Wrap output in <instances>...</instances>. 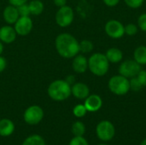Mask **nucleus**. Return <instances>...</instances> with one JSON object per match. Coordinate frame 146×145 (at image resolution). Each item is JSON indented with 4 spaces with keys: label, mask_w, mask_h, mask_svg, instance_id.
<instances>
[{
    "label": "nucleus",
    "mask_w": 146,
    "mask_h": 145,
    "mask_svg": "<svg viewBox=\"0 0 146 145\" xmlns=\"http://www.w3.org/2000/svg\"><path fill=\"white\" fill-rule=\"evenodd\" d=\"M104 31L110 38L119 39L125 35V26L118 20L112 19L106 22Z\"/></svg>",
    "instance_id": "6e6552de"
},
{
    "label": "nucleus",
    "mask_w": 146,
    "mask_h": 145,
    "mask_svg": "<svg viewBox=\"0 0 146 145\" xmlns=\"http://www.w3.org/2000/svg\"><path fill=\"white\" fill-rule=\"evenodd\" d=\"M18 12H19V15L20 16H30L31 15V12H30V9L28 6V3H24L21 4L20 6L17 7Z\"/></svg>",
    "instance_id": "bb28decb"
},
{
    "label": "nucleus",
    "mask_w": 146,
    "mask_h": 145,
    "mask_svg": "<svg viewBox=\"0 0 146 145\" xmlns=\"http://www.w3.org/2000/svg\"><path fill=\"white\" fill-rule=\"evenodd\" d=\"M72 68L76 73H84L88 69V59L85 56L78 54L73 58Z\"/></svg>",
    "instance_id": "4468645a"
},
{
    "label": "nucleus",
    "mask_w": 146,
    "mask_h": 145,
    "mask_svg": "<svg viewBox=\"0 0 146 145\" xmlns=\"http://www.w3.org/2000/svg\"><path fill=\"white\" fill-rule=\"evenodd\" d=\"M71 93L75 98L85 100L90 95V89L85 83L75 82L73 85H71Z\"/></svg>",
    "instance_id": "ddd939ff"
},
{
    "label": "nucleus",
    "mask_w": 146,
    "mask_h": 145,
    "mask_svg": "<svg viewBox=\"0 0 146 145\" xmlns=\"http://www.w3.org/2000/svg\"><path fill=\"white\" fill-rule=\"evenodd\" d=\"M3 51V43L0 41V56L2 55Z\"/></svg>",
    "instance_id": "c9c22d12"
},
{
    "label": "nucleus",
    "mask_w": 146,
    "mask_h": 145,
    "mask_svg": "<svg viewBox=\"0 0 146 145\" xmlns=\"http://www.w3.org/2000/svg\"><path fill=\"white\" fill-rule=\"evenodd\" d=\"M47 93L54 101H65L72 95L71 85L65 79H56L50 84Z\"/></svg>",
    "instance_id": "f03ea898"
},
{
    "label": "nucleus",
    "mask_w": 146,
    "mask_h": 145,
    "mask_svg": "<svg viewBox=\"0 0 146 145\" xmlns=\"http://www.w3.org/2000/svg\"><path fill=\"white\" fill-rule=\"evenodd\" d=\"M105 56L108 61L110 62V63H114V64L121 62L123 59L122 51L116 47H112L108 49V50L105 53Z\"/></svg>",
    "instance_id": "dca6fc26"
},
{
    "label": "nucleus",
    "mask_w": 146,
    "mask_h": 145,
    "mask_svg": "<svg viewBox=\"0 0 146 145\" xmlns=\"http://www.w3.org/2000/svg\"><path fill=\"white\" fill-rule=\"evenodd\" d=\"M86 132V126L81 121H76L72 126V133L74 136H84Z\"/></svg>",
    "instance_id": "412c9836"
},
{
    "label": "nucleus",
    "mask_w": 146,
    "mask_h": 145,
    "mask_svg": "<svg viewBox=\"0 0 146 145\" xmlns=\"http://www.w3.org/2000/svg\"><path fill=\"white\" fill-rule=\"evenodd\" d=\"M108 87L113 94L117 96H124L130 91L129 79L121 74L114 75L109 79Z\"/></svg>",
    "instance_id": "20e7f679"
},
{
    "label": "nucleus",
    "mask_w": 146,
    "mask_h": 145,
    "mask_svg": "<svg viewBox=\"0 0 146 145\" xmlns=\"http://www.w3.org/2000/svg\"><path fill=\"white\" fill-rule=\"evenodd\" d=\"M55 47L59 56L65 59L74 58L80 53V42L68 32L57 35L55 40Z\"/></svg>",
    "instance_id": "f257e3e1"
},
{
    "label": "nucleus",
    "mask_w": 146,
    "mask_h": 145,
    "mask_svg": "<svg viewBox=\"0 0 146 145\" xmlns=\"http://www.w3.org/2000/svg\"><path fill=\"white\" fill-rule=\"evenodd\" d=\"M15 131V124L9 119L0 120V136L9 137Z\"/></svg>",
    "instance_id": "f3484780"
},
{
    "label": "nucleus",
    "mask_w": 146,
    "mask_h": 145,
    "mask_svg": "<svg viewBox=\"0 0 146 145\" xmlns=\"http://www.w3.org/2000/svg\"><path fill=\"white\" fill-rule=\"evenodd\" d=\"M65 80H66L70 85H73L75 83V77H74V75H68V76L65 79Z\"/></svg>",
    "instance_id": "f704fd0d"
},
{
    "label": "nucleus",
    "mask_w": 146,
    "mask_h": 145,
    "mask_svg": "<svg viewBox=\"0 0 146 145\" xmlns=\"http://www.w3.org/2000/svg\"><path fill=\"white\" fill-rule=\"evenodd\" d=\"M94 45L91 40L88 39H83L80 42V52H82L84 54L90 53L93 50Z\"/></svg>",
    "instance_id": "4be33fe9"
},
{
    "label": "nucleus",
    "mask_w": 146,
    "mask_h": 145,
    "mask_svg": "<svg viewBox=\"0 0 146 145\" xmlns=\"http://www.w3.org/2000/svg\"><path fill=\"white\" fill-rule=\"evenodd\" d=\"M6 67H7V60L3 56H0V73L3 72Z\"/></svg>",
    "instance_id": "473e14b6"
},
{
    "label": "nucleus",
    "mask_w": 146,
    "mask_h": 145,
    "mask_svg": "<svg viewBox=\"0 0 146 145\" xmlns=\"http://www.w3.org/2000/svg\"><path fill=\"white\" fill-rule=\"evenodd\" d=\"M33 26V22L30 16H20L16 22L14 24V28L17 35L22 37L28 35L31 32Z\"/></svg>",
    "instance_id": "9d476101"
},
{
    "label": "nucleus",
    "mask_w": 146,
    "mask_h": 145,
    "mask_svg": "<svg viewBox=\"0 0 146 145\" xmlns=\"http://www.w3.org/2000/svg\"><path fill=\"white\" fill-rule=\"evenodd\" d=\"M139 31V26L136 24L133 23H129L127 25L125 26V34H127V36H134L138 33Z\"/></svg>",
    "instance_id": "b1692460"
},
{
    "label": "nucleus",
    "mask_w": 146,
    "mask_h": 145,
    "mask_svg": "<svg viewBox=\"0 0 146 145\" xmlns=\"http://www.w3.org/2000/svg\"><path fill=\"white\" fill-rule=\"evenodd\" d=\"M53 3L58 8L67 5V0H53Z\"/></svg>",
    "instance_id": "72a5a7b5"
},
{
    "label": "nucleus",
    "mask_w": 146,
    "mask_h": 145,
    "mask_svg": "<svg viewBox=\"0 0 146 145\" xmlns=\"http://www.w3.org/2000/svg\"><path fill=\"white\" fill-rule=\"evenodd\" d=\"M136 78L143 87H146V70L141 69L137 74Z\"/></svg>",
    "instance_id": "c756f323"
},
{
    "label": "nucleus",
    "mask_w": 146,
    "mask_h": 145,
    "mask_svg": "<svg viewBox=\"0 0 146 145\" xmlns=\"http://www.w3.org/2000/svg\"><path fill=\"white\" fill-rule=\"evenodd\" d=\"M84 105L87 112H97L102 108L103 100L99 95L92 94L85 99Z\"/></svg>",
    "instance_id": "f8f14e48"
},
{
    "label": "nucleus",
    "mask_w": 146,
    "mask_h": 145,
    "mask_svg": "<svg viewBox=\"0 0 146 145\" xmlns=\"http://www.w3.org/2000/svg\"><path fill=\"white\" fill-rule=\"evenodd\" d=\"M140 70L141 66L139 64H138L133 59H127L120 64L118 72L119 74L130 79L133 77H136Z\"/></svg>",
    "instance_id": "0eeeda50"
},
{
    "label": "nucleus",
    "mask_w": 146,
    "mask_h": 145,
    "mask_svg": "<svg viewBox=\"0 0 146 145\" xmlns=\"http://www.w3.org/2000/svg\"><path fill=\"white\" fill-rule=\"evenodd\" d=\"M144 2L145 0H124V3L127 4V6H128L131 9L140 8L143 5Z\"/></svg>",
    "instance_id": "cd10ccee"
},
{
    "label": "nucleus",
    "mask_w": 146,
    "mask_h": 145,
    "mask_svg": "<svg viewBox=\"0 0 146 145\" xmlns=\"http://www.w3.org/2000/svg\"><path fill=\"white\" fill-rule=\"evenodd\" d=\"M121 0H103L104 3L108 7H115L116 6Z\"/></svg>",
    "instance_id": "7c9ffc66"
},
{
    "label": "nucleus",
    "mask_w": 146,
    "mask_h": 145,
    "mask_svg": "<svg viewBox=\"0 0 146 145\" xmlns=\"http://www.w3.org/2000/svg\"><path fill=\"white\" fill-rule=\"evenodd\" d=\"M28 0H9V4L13 5V6H15V7H18L21 4H24V3H27Z\"/></svg>",
    "instance_id": "2f4dec72"
},
{
    "label": "nucleus",
    "mask_w": 146,
    "mask_h": 145,
    "mask_svg": "<svg viewBox=\"0 0 146 145\" xmlns=\"http://www.w3.org/2000/svg\"><path fill=\"white\" fill-rule=\"evenodd\" d=\"M138 26L139 28L146 32V13H144L142 15H140L138 18Z\"/></svg>",
    "instance_id": "c85d7f7f"
},
{
    "label": "nucleus",
    "mask_w": 146,
    "mask_h": 145,
    "mask_svg": "<svg viewBox=\"0 0 146 145\" xmlns=\"http://www.w3.org/2000/svg\"><path fill=\"white\" fill-rule=\"evenodd\" d=\"M133 60L140 66L146 65V46H138L133 51Z\"/></svg>",
    "instance_id": "a211bd4d"
},
{
    "label": "nucleus",
    "mask_w": 146,
    "mask_h": 145,
    "mask_svg": "<svg viewBox=\"0 0 146 145\" xmlns=\"http://www.w3.org/2000/svg\"><path fill=\"white\" fill-rule=\"evenodd\" d=\"M88 69L95 76H104L110 69V62L105 54L100 52L92 54L88 59Z\"/></svg>",
    "instance_id": "7ed1b4c3"
},
{
    "label": "nucleus",
    "mask_w": 146,
    "mask_h": 145,
    "mask_svg": "<svg viewBox=\"0 0 146 145\" xmlns=\"http://www.w3.org/2000/svg\"><path fill=\"white\" fill-rule=\"evenodd\" d=\"M24 121L28 125H37L44 118V110L38 105H32L28 107L23 115Z\"/></svg>",
    "instance_id": "1a4fd4ad"
},
{
    "label": "nucleus",
    "mask_w": 146,
    "mask_h": 145,
    "mask_svg": "<svg viewBox=\"0 0 146 145\" xmlns=\"http://www.w3.org/2000/svg\"><path fill=\"white\" fill-rule=\"evenodd\" d=\"M3 17L8 25H14L20 17L17 7L11 4L6 6L3 11Z\"/></svg>",
    "instance_id": "2eb2a0df"
},
{
    "label": "nucleus",
    "mask_w": 146,
    "mask_h": 145,
    "mask_svg": "<svg viewBox=\"0 0 146 145\" xmlns=\"http://www.w3.org/2000/svg\"><path fill=\"white\" fill-rule=\"evenodd\" d=\"M87 113V110L84 104H77L73 109V114L77 118H82L84 117Z\"/></svg>",
    "instance_id": "5701e85b"
},
{
    "label": "nucleus",
    "mask_w": 146,
    "mask_h": 145,
    "mask_svg": "<svg viewBox=\"0 0 146 145\" xmlns=\"http://www.w3.org/2000/svg\"><path fill=\"white\" fill-rule=\"evenodd\" d=\"M22 145H45L44 138L37 134L27 137L22 143Z\"/></svg>",
    "instance_id": "aec40b11"
},
{
    "label": "nucleus",
    "mask_w": 146,
    "mask_h": 145,
    "mask_svg": "<svg viewBox=\"0 0 146 145\" xmlns=\"http://www.w3.org/2000/svg\"><path fill=\"white\" fill-rule=\"evenodd\" d=\"M140 145H146V138H145V139L140 143Z\"/></svg>",
    "instance_id": "e433bc0d"
},
{
    "label": "nucleus",
    "mask_w": 146,
    "mask_h": 145,
    "mask_svg": "<svg viewBox=\"0 0 146 145\" xmlns=\"http://www.w3.org/2000/svg\"><path fill=\"white\" fill-rule=\"evenodd\" d=\"M28 6L30 9L31 15H39L43 13L44 6V3L40 0H33L28 3Z\"/></svg>",
    "instance_id": "6ab92c4d"
},
{
    "label": "nucleus",
    "mask_w": 146,
    "mask_h": 145,
    "mask_svg": "<svg viewBox=\"0 0 146 145\" xmlns=\"http://www.w3.org/2000/svg\"><path fill=\"white\" fill-rule=\"evenodd\" d=\"M98 145H109V144H100Z\"/></svg>",
    "instance_id": "4c0bfd02"
},
{
    "label": "nucleus",
    "mask_w": 146,
    "mask_h": 145,
    "mask_svg": "<svg viewBox=\"0 0 146 145\" xmlns=\"http://www.w3.org/2000/svg\"><path fill=\"white\" fill-rule=\"evenodd\" d=\"M130 82V91H141L144 87L141 85V84L139 82V80L137 79L136 77H133L132 79H129Z\"/></svg>",
    "instance_id": "393cba45"
},
{
    "label": "nucleus",
    "mask_w": 146,
    "mask_h": 145,
    "mask_svg": "<svg viewBox=\"0 0 146 145\" xmlns=\"http://www.w3.org/2000/svg\"><path fill=\"white\" fill-rule=\"evenodd\" d=\"M68 145H89V144L83 136H74Z\"/></svg>",
    "instance_id": "a878e982"
},
{
    "label": "nucleus",
    "mask_w": 146,
    "mask_h": 145,
    "mask_svg": "<svg viewBox=\"0 0 146 145\" xmlns=\"http://www.w3.org/2000/svg\"><path fill=\"white\" fill-rule=\"evenodd\" d=\"M17 33L11 25H5L0 27V41L3 44H12L15 42Z\"/></svg>",
    "instance_id": "9b49d317"
},
{
    "label": "nucleus",
    "mask_w": 146,
    "mask_h": 145,
    "mask_svg": "<svg viewBox=\"0 0 146 145\" xmlns=\"http://www.w3.org/2000/svg\"><path fill=\"white\" fill-rule=\"evenodd\" d=\"M97 137L103 142H109L115 137V128L110 121H100L96 127Z\"/></svg>",
    "instance_id": "39448f33"
},
{
    "label": "nucleus",
    "mask_w": 146,
    "mask_h": 145,
    "mask_svg": "<svg viewBox=\"0 0 146 145\" xmlns=\"http://www.w3.org/2000/svg\"><path fill=\"white\" fill-rule=\"evenodd\" d=\"M74 19V9L68 5L61 7L56 13L55 20L56 24L61 27H67L70 26Z\"/></svg>",
    "instance_id": "423d86ee"
}]
</instances>
